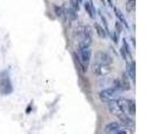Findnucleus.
<instances>
[{"label":"nucleus","instance_id":"1","mask_svg":"<svg viewBox=\"0 0 148 134\" xmlns=\"http://www.w3.org/2000/svg\"><path fill=\"white\" fill-rule=\"evenodd\" d=\"M108 108H109V111H110L111 114H112L114 116H116L123 124H125L127 126L134 125L133 119H132L129 115H127L126 113L119 107V105L117 104V102L109 101V102H108Z\"/></svg>","mask_w":148,"mask_h":134},{"label":"nucleus","instance_id":"2","mask_svg":"<svg viewBox=\"0 0 148 134\" xmlns=\"http://www.w3.org/2000/svg\"><path fill=\"white\" fill-rule=\"evenodd\" d=\"M75 36L79 38V46L89 47L92 43V29L89 26H79L75 29Z\"/></svg>","mask_w":148,"mask_h":134},{"label":"nucleus","instance_id":"3","mask_svg":"<svg viewBox=\"0 0 148 134\" xmlns=\"http://www.w3.org/2000/svg\"><path fill=\"white\" fill-rule=\"evenodd\" d=\"M91 58V50L87 46H79L78 56L75 54V59L78 61V68H80L82 72H86L88 68L89 61Z\"/></svg>","mask_w":148,"mask_h":134},{"label":"nucleus","instance_id":"4","mask_svg":"<svg viewBox=\"0 0 148 134\" xmlns=\"http://www.w3.org/2000/svg\"><path fill=\"white\" fill-rule=\"evenodd\" d=\"M105 132L110 134H128L132 133L130 126H127L125 124H119V123H110L105 127Z\"/></svg>","mask_w":148,"mask_h":134},{"label":"nucleus","instance_id":"5","mask_svg":"<svg viewBox=\"0 0 148 134\" xmlns=\"http://www.w3.org/2000/svg\"><path fill=\"white\" fill-rule=\"evenodd\" d=\"M92 72L97 76H106L111 72V65L105 64L101 60L95 58L94 63H92Z\"/></svg>","mask_w":148,"mask_h":134},{"label":"nucleus","instance_id":"6","mask_svg":"<svg viewBox=\"0 0 148 134\" xmlns=\"http://www.w3.org/2000/svg\"><path fill=\"white\" fill-rule=\"evenodd\" d=\"M117 104L119 105V107L125 112L127 115L135 116V114H136V106H135L134 101L126 99V98H120V99L117 101Z\"/></svg>","mask_w":148,"mask_h":134},{"label":"nucleus","instance_id":"7","mask_svg":"<svg viewBox=\"0 0 148 134\" xmlns=\"http://www.w3.org/2000/svg\"><path fill=\"white\" fill-rule=\"evenodd\" d=\"M117 92L118 89H116L115 87L114 88H108L105 89L103 92H100L99 96H100V99L101 101H105V102H109V101H114L116 96H117Z\"/></svg>","mask_w":148,"mask_h":134},{"label":"nucleus","instance_id":"8","mask_svg":"<svg viewBox=\"0 0 148 134\" xmlns=\"http://www.w3.org/2000/svg\"><path fill=\"white\" fill-rule=\"evenodd\" d=\"M120 85H121V89H130V82H129V78L126 74L121 75L120 77Z\"/></svg>","mask_w":148,"mask_h":134},{"label":"nucleus","instance_id":"9","mask_svg":"<svg viewBox=\"0 0 148 134\" xmlns=\"http://www.w3.org/2000/svg\"><path fill=\"white\" fill-rule=\"evenodd\" d=\"M3 87H8L10 90H12L11 84H10V81H9L8 77H6V78H1V79H0V90L3 88Z\"/></svg>","mask_w":148,"mask_h":134},{"label":"nucleus","instance_id":"10","mask_svg":"<svg viewBox=\"0 0 148 134\" xmlns=\"http://www.w3.org/2000/svg\"><path fill=\"white\" fill-rule=\"evenodd\" d=\"M136 8V0H128L126 3L127 12H134Z\"/></svg>","mask_w":148,"mask_h":134},{"label":"nucleus","instance_id":"11","mask_svg":"<svg viewBox=\"0 0 148 134\" xmlns=\"http://www.w3.org/2000/svg\"><path fill=\"white\" fill-rule=\"evenodd\" d=\"M127 73H128V75H129V77H132V79L133 81H135V75H136V73H135V65L134 64H128L127 65Z\"/></svg>","mask_w":148,"mask_h":134},{"label":"nucleus","instance_id":"12","mask_svg":"<svg viewBox=\"0 0 148 134\" xmlns=\"http://www.w3.org/2000/svg\"><path fill=\"white\" fill-rule=\"evenodd\" d=\"M85 8L87 9V11L89 12V16H90V17H95L94 12H92V9L90 7V3H86V5H85Z\"/></svg>","mask_w":148,"mask_h":134},{"label":"nucleus","instance_id":"13","mask_svg":"<svg viewBox=\"0 0 148 134\" xmlns=\"http://www.w3.org/2000/svg\"><path fill=\"white\" fill-rule=\"evenodd\" d=\"M96 28H97V34L100 36V37H105V31L101 28H100V26H98V25H96Z\"/></svg>","mask_w":148,"mask_h":134}]
</instances>
